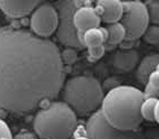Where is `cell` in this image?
<instances>
[{
    "instance_id": "30bf717a",
    "label": "cell",
    "mask_w": 159,
    "mask_h": 139,
    "mask_svg": "<svg viewBox=\"0 0 159 139\" xmlns=\"http://www.w3.org/2000/svg\"><path fill=\"white\" fill-rule=\"evenodd\" d=\"M40 3L38 0H0V12L9 18H22L33 13Z\"/></svg>"
},
{
    "instance_id": "603a6c76",
    "label": "cell",
    "mask_w": 159,
    "mask_h": 139,
    "mask_svg": "<svg viewBox=\"0 0 159 139\" xmlns=\"http://www.w3.org/2000/svg\"><path fill=\"white\" fill-rule=\"evenodd\" d=\"M15 139H35L34 136L32 133H29V132H22L20 135H17V137Z\"/></svg>"
},
{
    "instance_id": "44dd1931",
    "label": "cell",
    "mask_w": 159,
    "mask_h": 139,
    "mask_svg": "<svg viewBox=\"0 0 159 139\" xmlns=\"http://www.w3.org/2000/svg\"><path fill=\"white\" fill-rule=\"evenodd\" d=\"M106 49L105 46H97V47H90L88 48V54H89V60H98L105 55Z\"/></svg>"
},
{
    "instance_id": "3957f363",
    "label": "cell",
    "mask_w": 159,
    "mask_h": 139,
    "mask_svg": "<svg viewBox=\"0 0 159 139\" xmlns=\"http://www.w3.org/2000/svg\"><path fill=\"white\" fill-rule=\"evenodd\" d=\"M63 102L80 116H90L101 106L103 88L93 76L79 75L66 80L61 89Z\"/></svg>"
},
{
    "instance_id": "277c9868",
    "label": "cell",
    "mask_w": 159,
    "mask_h": 139,
    "mask_svg": "<svg viewBox=\"0 0 159 139\" xmlns=\"http://www.w3.org/2000/svg\"><path fill=\"white\" fill-rule=\"evenodd\" d=\"M77 128V115L64 102H53L40 109L33 129L40 139H70Z\"/></svg>"
},
{
    "instance_id": "ba28073f",
    "label": "cell",
    "mask_w": 159,
    "mask_h": 139,
    "mask_svg": "<svg viewBox=\"0 0 159 139\" xmlns=\"http://www.w3.org/2000/svg\"><path fill=\"white\" fill-rule=\"evenodd\" d=\"M85 132L90 139H135L133 131H122L110 126L100 109L89 116L85 124Z\"/></svg>"
},
{
    "instance_id": "7402d4cb",
    "label": "cell",
    "mask_w": 159,
    "mask_h": 139,
    "mask_svg": "<svg viewBox=\"0 0 159 139\" xmlns=\"http://www.w3.org/2000/svg\"><path fill=\"white\" fill-rule=\"evenodd\" d=\"M0 139H14L9 126L0 117Z\"/></svg>"
},
{
    "instance_id": "8992f818",
    "label": "cell",
    "mask_w": 159,
    "mask_h": 139,
    "mask_svg": "<svg viewBox=\"0 0 159 139\" xmlns=\"http://www.w3.org/2000/svg\"><path fill=\"white\" fill-rule=\"evenodd\" d=\"M124 13L119 21L125 29V40L134 41L143 36L149 26V16L146 3L140 0L124 1Z\"/></svg>"
},
{
    "instance_id": "7a4b0ae2",
    "label": "cell",
    "mask_w": 159,
    "mask_h": 139,
    "mask_svg": "<svg viewBox=\"0 0 159 139\" xmlns=\"http://www.w3.org/2000/svg\"><path fill=\"white\" fill-rule=\"evenodd\" d=\"M143 100V93L135 87L117 86L105 95L100 111L114 128L134 131L142 123L140 108Z\"/></svg>"
},
{
    "instance_id": "ac0fdd59",
    "label": "cell",
    "mask_w": 159,
    "mask_h": 139,
    "mask_svg": "<svg viewBox=\"0 0 159 139\" xmlns=\"http://www.w3.org/2000/svg\"><path fill=\"white\" fill-rule=\"evenodd\" d=\"M144 3L148 10L149 23L159 26V0H149Z\"/></svg>"
},
{
    "instance_id": "484cf974",
    "label": "cell",
    "mask_w": 159,
    "mask_h": 139,
    "mask_svg": "<svg viewBox=\"0 0 159 139\" xmlns=\"http://www.w3.org/2000/svg\"><path fill=\"white\" fill-rule=\"evenodd\" d=\"M0 22H1V15H0ZM0 29H1V27H0Z\"/></svg>"
},
{
    "instance_id": "e0dca14e",
    "label": "cell",
    "mask_w": 159,
    "mask_h": 139,
    "mask_svg": "<svg viewBox=\"0 0 159 139\" xmlns=\"http://www.w3.org/2000/svg\"><path fill=\"white\" fill-rule=\"evenodd\" d=\"M158 102V98H144L141 104L140 113L143 120L149 122H155V107Z\"/></svg>"
},
{
    "instance_id": "d6986e66",
    "label": "cell",
    "mask_w": 159,
    "mask_h": 139,
    "mask_svg": "<svg viewBox=\"0 0 159 139\" xmlns=\"http://www.w3.org/2000/svg\"><path fill=\"white\" fill-rule=\"evenodd\" d=\"M142 38L144 42L149 43V45H152V46L159 45V26L152 25V24L149 25L144 31Z\"/></svg>"
},
{
    "instance_id": "9c48e42d",
    "label": "cell",
    "mask_w": 159,
    "mask_h": 139,
    "mask_svg": "<svg viewBox=\"0 0 159 139\" xmlns=\"http://www.w3.org/2000/svg\"><path fill=\"white\" fill-rule=\"evenodd\" d=\"M101 18L97 13L94 7L91 6V2L80 7L74 14V25L77 32L83 34L91 29H97L100 26Z\"/></svg>"
},
{
    "instance_id": "4fadbf2b",
    "label": "cell",
    "mask_w": 159,
    "mask_h": 139,
    "mask_svg": "<svg viewBox=\"0 0 159 139\" xmlns=\"http://www.w3.org/2000/svg\"><path fill=\"white\" fill-rule=\"evenodd\" d=\"M159 65V54H150L143 58L136 66L135 78L138 82L146 86L150 74L157 71Z\"/></svg>"
},
{
    "instance_id": "6da1fadb",
    "label": "cell",
    "mask_w": 159,
    "mask_h": 139,
    "mask_svg": "<svg viewBox=\"0 0 159 139\" xmlns=\"http://www.w3.org/2000/svg\"><path fill=\"white\" fill-rule=\"evenodd\" d=\"M64 83L65 67L53 41L24 29H0V109L33 112L56 99Z\"/></svg>"
},
{
    "instance_id": "8fae6325",
    "label": "cell",
    "mask_w": 159,
    "mask_h": 139,
    "mask_svg": "<svg viewBox=\"0 0 159 139\" xmlns=\"http://www.w3.org/2000/svg\"><path fill=\"white\" fill-rule=\"evenodd\" d=\"M94 7L97 13L99 14L100 18L103 23L109 24L118 23L124 13L123 1L119 0H100L97 1Z\"/></svg>"
},
{
    "instance_id": "7c38bea8",
    "label": "cell",
    "mask_w": 159,
    "mask_h": 139,
    "mask_svg": "<svg viewBox=\"0 0 159 139\" xmlns=\"http://www.w3.org/2000/svg\"><path fill=\"white\" fill-rule=\"evenodd\" d=\"M139 53L134 49H120L114 56L115 69L120 72H131L140 63Z\"/></svg>"
},
{
    "instance_id": "5bb4252c",
    "label": "cell",
    "mask_w": 159,
    "mask_h": 139,
    "mask_svg": "<svg viewBox=\"0 0 159 139\" xmlns=\"http://www.w3.org/2000/svg\"><path fill=\"white\" fill-rule=\"evenodd\" d=\"M107 31V41L103 45L105 49H113L117 45L125 41V29L123 27L120 23L109 24L107 27H105Z\"/></svg>"
},
{
    "instance_id": "9a60e30c",
    "label": "cell",
    "mask_w": 159,
    "mask_h": 139,
    "mask_svg": "<svg viewBox=\"0 0 159 139\" xmlns=\"http://www.w3.org/2000/svg\"><path fill=\"white\" fill-rule=\"evenodd\" d=\"M81 40H82L83 46L86 48L102 46L107 41V31L105 27L91 29L81 36Z\"/></svg>"
},
{
    "instance_id": "5b68a950",
    "label": "cell",
    "mask_w": 159,
    "mask_h": 139,
    "mask_svg": "<svg viewBox=\"0 0 159 139\" xmlns=\"http://www.w3.org/2000/svg\"><path fill=\"white\" fill-rule=\"evenodd\" d=\"M86 3H89V1L60 0L53 5L58 13V27L56 36L59 42L66 48H73L75 50L85 48L80 38L81 33L77 32L74 25V14L80 7Z\"/></svg>"
},
{
    "instance_id": "d4e9b609",
    "label": "cell",
    "mask_w": 159,
    "mask_h": 139,
    "mask_svg": "<svg viewBox=\"0 0 159 139\" xmlns=\"http://www.w3.org/2000/svg\"><path fill=\"white\" fill-rule=\"evenodd\" d=\"M75 139H90V138H88V137H76Z\"/></svg>"
},
{
    "instance_id": "cb8c5ba5",
    "label": "cell",
    "mask_w": 159,
    "mask_h": 139,
    "mask_svg": "<svg viewBox=\"0 0 159 139\" xmlns=\"http://www.w3.org/2000/svg\"><path fill=\"white\" fill-rule=\"evenodd\" d=\"M155 121L159 124V99L156 104V107H155Z\"/></svg>"
},
{
    "instance_id": "52a82bcc",
    "label": "cell",
    "mask_w": 159,
    "mask_h": 139,
    "mask_svg": "<svg viewBox=\"0 0 159 139\" xmlns=\"http://www.w3.org/2000/svg\"><path fill=\"white\" fill-rule=\"evenodd\" d=\"M31 32L39 38L48 39L57 31L58 13L53 5L41 2L33 10L30 17Z\"/></svg>"
},
{
    "instance_id": "ffe728a7",
    "label": "cell",
    "mask_w": 159,
    "mask_h": 139,
    "mask_svg": "<svg viewBox=\"0 0 159 139\" xmlns=\"http://www.w3.org/2000/svg\"><path fill=\"white\" fill-rule=\"evenodd\" d=\"M60 57L64 64H74L77 60V51L73 48H65L63 53H60Z\"/></svg>"
},
{
    "instance_id": "2e32d148",
    "label": "cell",
    "mask_w": 159,
    "mask_h": 139,
    "mask_svg": "<svg viewBox=\"0 0 159 139\" xmlns=\"http://www.w3.org/2000/svg\"><path fill=\"white\" fill-rule=\"evenodd\" d=\"M144 98H158L159 99V71H155L150 74L149 79L146 83Z\"/></svg>"
}]
</instances>
